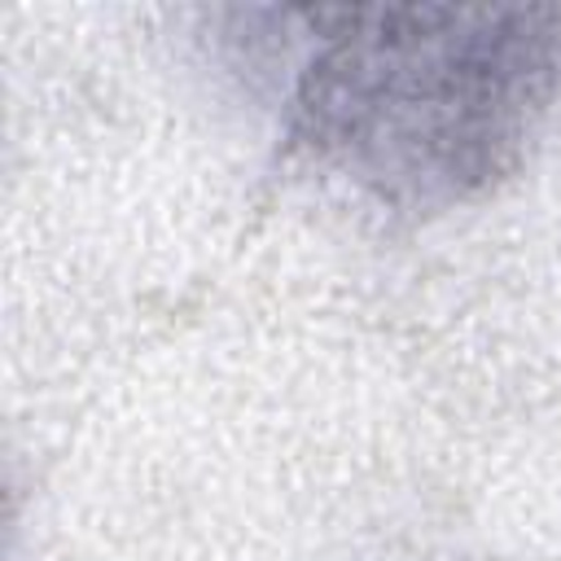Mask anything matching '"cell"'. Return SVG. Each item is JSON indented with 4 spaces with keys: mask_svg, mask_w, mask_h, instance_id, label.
Returning a JSON list of instances; mask_svg holds the SVG:
<instances>
[{
    "mask_svg": "<svg viewBox=\"0 0 561 561\" xmlns=\"http://www.w3.org/2000/svg\"><path fill=\"white\" fill-rule=\"evenodd\" d=\"M280 131L320 175L381 210L473 202L561 105L552 4H285Z\"/></svg>",
    "mask_w": 561,
    "mask_h": 561,
    "instance_id": "cell-1",
    "label": "cell"
}]
</instances>
